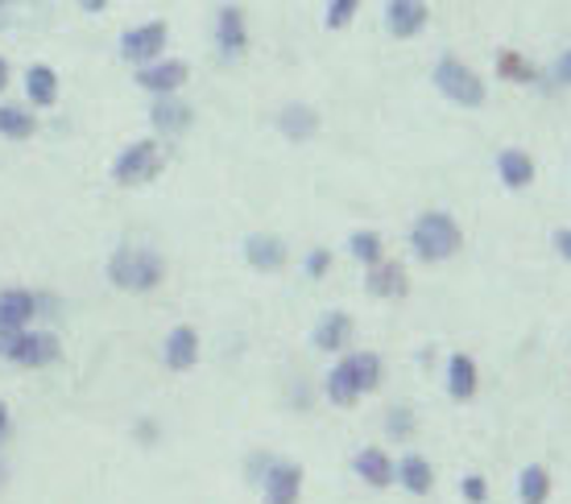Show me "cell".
I'll return each mask as SVG.
<instances>
[{"mask_svg":"<svg viewBox=\"0 0 571 504\" xmlns=\"http://www.w3.org/2000/svg\"><path fill=\"white\" fill-rule=\"evenodd\" d=\"M348 252L361 261V265H377V261H385V249H381V235L369 232V228H361V232L348 235Z\"/></svg>","mask_w":571,"mask_h":504,"instance_id":"28","label":"cell"},{"mask_svg":"<svg viewBox=\"0 0 571 504\" xmlns=\"http://www.w3.org/2000/svg\"><path fill=\"white\" fill-rule=\"evenodd\" d=\"M344 364H348V372H352V381L361 385V393H377L381 372H385L377 352H352V355H344Z\"/></svg>","mask_w":571,"mask_h":504,"instance_id":"26","label":"cell"},{"mask_svg":"<svg viewBox=\"0 0 571 504\" xmlns=\"http://www.w3.org/2000/svg\"><path fill=\"white\" fill-rule=\"evenodd\" d=\"M481 388V372H476V360L468 352H455L448 360V393L455 402H472Z\"/></svg>","mask_w":571,"mask_h":504,"instance_id":"19","label":"cell"},{"mask_svg":"<svg viewBox=\"0 0 571 504\" xmlns=\"http://www.w3.org/2000/svg\"><path fill=\"white\" fill-rule=\"evenodd\" d=\"M535 157L526 150H518V145H509V150L497 153V178H502L505 190H526V186L535 183Z\"/></svg>","mask_w":571,"mask_h":504,"instance_id":"16","label":"cell"},{"mask_svg":"<svg viewBox=\"0 0 571 504\" xmlns=\"http://www.w3.org/2000/svg\"><path fill=\"white\" fill-rule=\"evenodd\" d=\"M4 87H9V63L0 58V91H4Z\"/></svg>","mask_w":571,"mask_h":504,"instance_id":"38","label":"cell"},{"mask_svg":"<svg viewBox=\"0 0 571 504\" xmlns=\"http://www.w3.org/2000/svg\"><path fill=\"white\" fill-rule=\"evenodd\" d=\"M303 496V468L290 459H274L265 480H261V501L265 504H298Z\"/></svg>","mask_w":571,"mask_h":504,"instance_id":"11","label":"cell"},{"mask_svg":"<svg viewBox=\"0 0 571 504\" xmlns=\"http://www.w3.org/2000/svg\"><path fill=\"white\" fill-rule=\"evenodd\" d=\"M190 79V67L183 58H154V63H145L138 67V87L141 91H150V96H178Z\"/></svg>","mask_w":571,"mask_h":504,"instance_id":"9","label":"cell"},{"mask_svg":"<svg viewBox=\"0 0 571 504\" xmlns=\"http://www.w3.org/2000/svg\"><path fill=\"white\" fill-rule=\"evenodd\" d=\"M464 249V232L448 211H422L410 223V252L427 265H443Z\"/></svg>","mask_w":571,"mask_h":504,"instance_id":"1","label":"cell"},{"mask_svg":"<svg viewBox=\"0 0 571 504\" xmlns=\"http://www.w3.org/2000/svg\"><path fill=\"white\" fill-rule=\"evenodd\" d=\"M270 463H274V454H253V459H249V480H253V484L261 487V480H265V471H270Z\"/></svg>","mask_w":571,"mask_h":504,"instance_id":"34","label":"cell"},{"mask_svg":"<svg viewBox=\"0 0 571 504\" xmlns=\"http://www.w3.org/2000/svg\"><path fill=\"white\" fill-rule=\"evenodd\" d=\"M364 0H328V9H323V25L328 30H348L352 25V18L361 13Z\"/></svg>","mask_w":571,"mask_h":504,"instance_id":"29","label":"cell"},{"mask_svg":"<svg viewBox=\"0 0 571 504\" xmlns=\"http://www.w3.org/2000/svg\"><path fill=\"white\" fill-rule=\"evenodd\" d=\"M4 438H9V405L0 402V442H4Z\"/></svg>","mask_w":571,"mask_h":504,"instance_id":"37","label":"cell"},{"mask_svg":"<svg viewBox=\"0 0 571 504\" xmlns=\"http://www.w3.org/2000/svg\"><path fill=\"white\" fill-rule=\"evenodd\" d=\"M364 289H369L373 298H406V294H410L406 265H398V261H377V265H369Z\"/></svg>","mask_w":571,"mask_h":504,"instance_id":"15","label":"cell"},{"mask_svg":"<svg viewBox=\"0 0 571 504\" xmlns=\"http://www.w3.org/2000/svg\"><path fill=\"white\" fill-rule=\"evenodd\" d=\"M157 174H162V150H157V141H133V145H124L117 153V162H112V183L117 186H145L154 183Z\"/></svg>","mask_w":571,"mask_h":504,"instance_id":"4","label":"cell"},{"mask_svg":"<svg viewBox=\"0 0 571 504\" xmlns=\"http://www.w3.org/2000/svg\"><path fill=\"white\" fill-rule=\"evenodd\" d=\"M431 25V4L427 0H385V30L398 42H410Z\"/></svg>","mask_w":571,"mask_h":504,"instance_id":"10","label":"cell"},{"mask_svg":"<svg viewBox=\"0 0 571 504\" xmlns=\"http://www.w3.org/2000/svg\"><path fill=\"white\" fill-rule=\"evenodd\" d=\"M150 124H154L162 136H183L195 124V108L178 96H154V108H150Z\"/></svg>","mask_w":571,"mask_h":504,"instance_id":"12","label":"cell"},{"mask_svg":"<svg viewBox=\"0 0 571 504\" xmlns=\"http://www.w3.org/2000/svg\"><path fill=\"white\" fill-rule=\"evenodd\" d=\"M398 480H402V487H406L410 496H427V492L435 487V468L422 459V454H402Z\"/></svg>","mask_w":571,"mask_h":504,"instance_id":"22","label":"cell"},{"mask_svg":"<svg viewBox=\"0 0 571 504\" xmlns=\"http://www.w3.org/2000/svg\"><path fill=\"white\" fill-rule=\"evenodd\" d=\"M25 100L34 103V108H54L58 103V75H54V67L34 63V67L25 70Z\"/></svg>","mask_w":571,"mask_h":504,"instance_id":"21","label":"cell"},{"mask_svg":"<svg viewBox=\"0 0 571 504\" xmlns=\"http://www.w3.org/2000/svg\"><path fill=\"white\" fill-rule=\"evenodd\" d=\"M323 393H328V402L331 405H340V409H348V405H356L364 397L361 385L352 381V372H348V364L340 360L336 369L328 372V381H323Z\"/></svg>","mask_w":571,"mask_h":504,"instance_id":"24","label":"cell"},{"mask_svg":"<svg viewBox=\"0 0 571 504\" xmlns=\"http://www.w3.org/2000/svg\"><path fill=\"white\" fill-rule=\"evenodd\" d=\"M518 501L521 504H547L551 501V471L542 463H526L518 475Z\"/></svg>","mask_w":571,"mask_h":504,"instance_id":"23","label":"cell"},{"mask_svg":"<svg viewBox=\"0 0 571 504\" xmlns=\"http://www.w3.org/2000/svg\"><path fill=\"white\" fill-rule=\"evenodd\" d=\"M352 468H356V475H361L369 487H389L394 484V475H398L394 459L381 451V447H364V451L352 459Z\"/></svg>","mask_w":571,"mask_h":504,"instance_id":"20","label":"cell"},{"mask_svg":"<svg viewBox=\"0 0 571 504\" xmlns=\"http://www.w3.org/2000/svg\"><path fill=\"white\" fill-rule=\"evenodd\" d=\"M75 4H79L84 13H105V9H108V4H112V0H75Z\"/></svg>","mask_w":571,"mask_h":504,"instance_id":"36","label":"cell"},{"mask_svg":"<svg viewBox=\"0 0 571 504\" xmlns=\"http://www.w3.org/2000/svg\"><path fill=\"white\" fill-rule=\"evenodd\" d=\"M216 54L224 58V63H241L244 54H249V21H244V9L241 4H224L220 13H216Z\"/></svg>","mask_w":571,"mask_h":504,"instance_id":"8","label":"cell"},{"mask_svg":"<svg viewBox=\"0 0 571 504\" xmlns=\"http://www.w3.org/2000/svg\"><path fill=\"white\" fill-rule=\"evenodd\" d=\"M34 319H37L34 289H21V286L0 289V355H4V348H9Z\"/></svg>","mask_w":571,"mask_h":504,"instance_id":"6","label":"cell"},{"mask_svg":"<svg viewBox=\"0 0 571 504\" xmlns=\"http://www.w3.org/2000/svg\"><path fill=\"white\" fill-rule=\"evenodd\" d=\"M58 355H63L58 336H54V331H34V327H25V331L4 348V360L18 364V369H51Z\"/></svg>","mask_w":571,"mask_h":504,"instance_id":"5","label":"cell"},{"mask_svg":"<svg viewBox=\"0 0 571 504\" xmlns=\"http://www.w3.org/2000/svg\"><path fill=\"white\" fill-rule=\"evenodd\" d=\"M435 87H439V96L448 103H455V108H485L488 100L485 79L468 67V63H460L455 54H443V58L435 63Z\"/></svg>","mask_w":571,"mask_h":504,"instance_id":"3","label":"cell"},{"mask_svg":"<svg viewBox=\"0 0 571 504\" xmlns=\"http://www.w3.org/2000/svg\"><path fill=\"white\" fill-rule=\"evenodd\" d=\"M162 364L171 372H190L199 364V336H195V327H174L166 343H162Z\"/></svg>","mask_w":571,"mask_h":504,"instance_id":"14","label":"cell"},{"mask_svg":"<svg viewBox=\"0 0 571 504\" xmlns=\"http://www.w3.org/2000/svg\"><path fill=\"white\" fill-rule=\"evenodd\" d=\"M551 244H554V252L571 265V228H559V232L551 235Z\"/></svg>","mask_w":571,"mask_h":504,"instance_id":"35","label":"cell"},{"mask_svg":"<svg viewBox=\"0 0 571 504\" xmlns=\"http://www.w3.org/2000/svg\"><path fill=\"white\" fill-rule=\"evenodd\" d=\"M9 4H18V0H0V13H4V9H9Z\"/></svg>","mask_w":571,"mask_h":504,"instance_id":"40","label":"cell"},{"mask_svg":"<svg viewBox=\"0 0 571 504\" xmlns=\"http://www.w3.org/2000/svg\"><path fill=\"white\" fill-rule=\"evenodd\" d=\"M4 480H9V468H4V459H0V487H4Z\"/></svg>","mask_w":571,"mask_h":504,"instance_id":"39","label":"cell"},{"mask_svg":"<svg viewBox=\"0 0 571 504\" xmlns=\"http://www.w3.org/2000/svg\"><path fill=\"white\" fill-rule=\"evenodd\" d=\"M166 37H171L166 21H141V25H133V30H124L121 34V58L124 63H133V67H145V63L162 58Z\"/></svg>","mask_w":571,"mask_h":504,"instance_id":"7","label":"cell"},{"mask_svg":"<svg viewBox=\"0 0 571 504\" xmlns=\"http://www.w3.org/2000/svg\"><path fill=\"white\" fill-rule=\"evenodd\" d=\"M166 261L154 249H117L108 256V282L124 294H150L162 286Z\"/></svg>","mask_w":571,"mask_h":504,"instance_id":"2","label":"cell"},{"mask_svg":"<svg viewBox=\"0 0 571 504\" xmlns=\"http://www.w3.org/2000/svg\"><path fill=\"white\" fill-rule=\"evenodd\" d=\"M277 133L286 136V141H311L319 133V112H315L311 103H286L282 112H277Z\"/></svg>","mask_w":571,"mask_h":504,"instance_id":"18","label":"cell"},{"mask_svg":"<svg viewBox=\"0 0 571 504\" xmlns=\"http://www.w3.org/2000/svg\"><path fill=\"white\" fill-rule=\"evenodd\" d=\"M34 133H37V120L30 108L0 103V136H4V141H30Z\"/></svg>","mask_w":571,"mask_h":504,"instance_id":"25","label":"cell"},{"mask_svg":"<svg viewBox=\"0 0 571 504\" xmlns=\"http://www.w3.org/2000/svg\"><path fill=\"white\" fill-rule=\"evenodd\" d=\"M286 240H277V235L270 232H253L249 240H244V261H249V270L257 273H277L282 265H286Z\"/></svg>","mask_w":571,"mask_h":504,"instance_id":"13","label":"cell"},{"mask_svg":"<svg viewBox=\"0 0 571 504\" xmlns=\"http://www.w3.org/2000/svg\"><path fill=\"white\" fill-rule=\"evenodd\" d=\"M497 75H502L505 84H518V87L538 84V67L518 51H497Z\"/></svg>","mask_w":571,"mask_h":504,"instance_id":"27","label":"cell"},{"mask_svg":"<svg viewBox=\"0 0 571 504\" xmlns=\"http://www.w3.org/2000/svg\"><path fill=\"white\" fill-rule=\"evenodd\" d=\"M348 339H352V315H348V310H328L323 319L315 322L311 343L319 348V352H328V355L344 352Z\"/></svg>","mask_w":571,"mask_h":504,"instance_id":"17","label":"cell"},{"mask_svg":"<svg viewBox=\"0 0 571 504\" xmlns=\"http://www.w3.org/2000/svg\"><path fill=\"white\" fill-rule=\"evenodd\" d=\"M385 430H389V438H410L415 435V414L406 409V405H398V409H389V421H385Z\"/></svg>","mask_w":571,"mask_h":504,"instance_id":"30","label":"cell"},{"mask_svg":"<svg viewBox=\"0 0 571 504\" xmlns=\"http://www.w3.org/2000/svg\"><path fill=\"white\" fill-rule=\"evenodd\" d=\"M460 496H464L468 504H485L488 501L485 475H476V471H472V475H464V480H460Z\"/></svg>","mask_w":571,"mask_h":504,"instance_id":"31","label":"cell"},{"mask_svg":"<svg viewBox=\"0 0 571 504\" xmlns=\"http://www.w3.org/2000/svg\"><path fill=\"white\" fill-rule=\"evenodd\" d=\"M303 270H307V277H311V282H319V277H328V270H331V252H328V249H311V252H307V261H303Z\"/></svg>","mask_w":571,"mask_h":504,"instance_id":"32","label":"cell"},{"mask_svg":"<svg viewBox=\"0 0 571 504\" xmlns=\"http://www.w3.org/2000/svg\"><path fill=\"white\" fill-rule=\"evenodd\" d=\"M551 79L559 87H571V46L559 58H554V67H551Z\"/></svg>","mask_w":571,"mask_h":504,"instance_id":"33","label":"cell"}]
</instances>
